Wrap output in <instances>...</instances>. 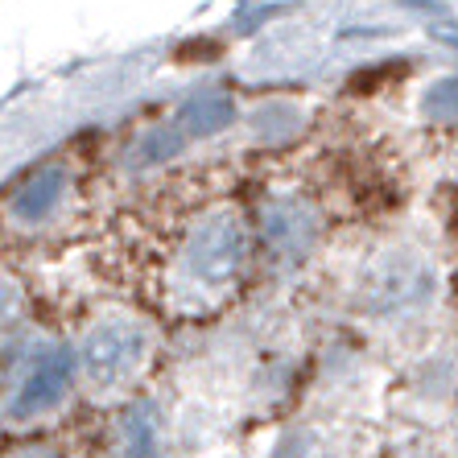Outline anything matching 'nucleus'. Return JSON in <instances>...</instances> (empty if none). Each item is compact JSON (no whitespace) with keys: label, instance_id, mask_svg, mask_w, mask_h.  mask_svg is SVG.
Returning a JSON list of instances; mask_svg holds the SVG:
<instances>
[{"label":"nucleus","instance_id":"8","mask_svg":"<svg viewBox=\"0 0 458 458\" xmlns=\"http://www.w3.org/2000/svg\"><path fill=\"white\" fill-rule=\"evenodd\" d=\"M157 434H161L157 409L153 405L128 409L124 421H120V446H124V458H153V450H157Z\"/></svg>","mask_w":458,"mask_h":458},{"label":"nucleus","instance_id":"6","mask_svg":"<svg viewBox=\"0 0 458 458\" xmlns=\"http://www.w3.org/2000/svg\"><path fill=\"white\" fill-rule=\"evenodd\" d=\"M318 224H314V211L301 203H273L265 211V240L273 252L281 256H298L310 248Z\"/></svg>","mask_w":458,"mask_h":458},{"label":"nucleus","instance_id":"7","mask_svg":"<svg viewBox=\"0 0 458 458\" xmlns=\"http://www.w3.org/2000/svg\"><path fill=\"white\" fill-rule=\"evenodd\" d=\"M232 120H235V99L224 96V91H211V96L191 99V104L178 112V120H174V124H178L182 137L203 140V137H215V132H224Z\"/></svg>","mask_w":458,"mask_h":458},{"label":"nucleus","instance_id":"3","mask_svg":"<svg viewBox=\"0 0 458 458\" xmlns=\"http://www.w3.org/2000/svg\"><path fill=\"white\" fill-rule=\"evenodd\" d=\"M429 289H434V273H429L426 260H417L413 252H393L368 273L363 310L388 314V310L417 306V301L429 298Z\"/></svg>","mask_w":458,"mask_h":458},{"label":"nucleus","instance_id":"10","mask_svg":"<svg viewBox=\"0 0 458 458\" xmlns=\"http://www.w3.org/2000/svg\"><path fill=\"white\" fill-rule=\"evenodd\" d=\"M17 310H21V289L13 285L9 277H0V331L17 318Z\"/></svg>","mask_w":458,"mask_h":458},{"label":"nucleus","instance_id":"1","mask_svg":"<svg viewBox=\"0 0 458 458\" xmlns=\"http://www.w3.org/2000/svg\"><path fill=\"white\" fill-rule=\"evenodd\" d=\"M244 256H248V232H244V224H240V215L215 211L191 232L186 252H182V268H186V277L199 281V285L219 289V285H227V281H235Z\"/></svg>","mask_w":458,"mask_h":458},{"label":"nucleus","instance_id":"9","mask_svg":"<svg viewBox=\"0 0 458 458\" xmlns=\"http://www.w3.org/2000/svg\"><path fill=\"white\" fill-rule=\"evenodd\" d=\"M182 145H186V137L178 132V124H157L149 128L145 137H137V145H132V153H128V165L132 170H149V165H161V161H170L174 153H182Z\"/></svg>","mask_w":458,"mask_h":458},{"label":"nucleus","instance_id":"5","mask_svg":"<svg viewBox=\"0 0 458 458\" xmlns=\"http://www.w3.org/2000/svg\"><path fill=\"white\" fill-rule=\"evenodd\" d=\"M63 199H66V170H38L30 182H21V191L13 194L9 219L17 227H38L42 219H50L58 211Z\"/></svg>","mask_w":458,"mask_h":458},{"label":"nucleus","instance_id":"2","mask_svg":"<svg viewBox=\"0 0 458 458\" xmlns=\"http://www.w3.org/2000/svg\"><path fill=\"white\" fill-rule=\"evenodd\" d=\"M149 355V331L132 318H107L99 327H91L83 339V372L91 376V384H120L124 376H132Z\"/></svg>","mask_w":458,"mask_h":458},{"label":"nucleus","instance_id":"4","mask_svg":"<svg viewBox=\"0 0 458 458\" xmlns=\"http://www.w3.org/2000/svg\"><path fill=\"white\" fill-rule=\"evenodd\" d=\"M71 380H75V355L66 352V347H54V352H46L42 360L30 368L25 384L17 388V396H13L9 413L17 417V421L46 413V409H54L66 396Z\"/></svg>","mask_w":458,"mask_h":458}]
</instances>
